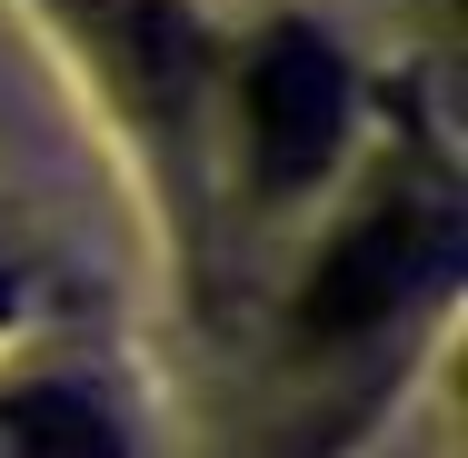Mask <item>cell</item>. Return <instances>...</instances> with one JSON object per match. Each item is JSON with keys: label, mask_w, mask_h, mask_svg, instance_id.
Here are the masks:
<instances>
[{"label": "cell", "mask_w": 468, "mask_h": 458, "mask_svg": "<svg viewBox=\"0 0 468 458\" xmlns=\"http://www.w3.org/2000/svg\"><path fill=\"white\" fill-rule=\"evenodd\" d=\"M239 130H250V170L270 189H299L329 170L339 130H349V80L329 60L319 30H270L239 70Z\"/></svg>", "instance_id": "obj_1"}, {"label": "cell", "mask_w": 468, "mask_h": 458, "mask_svg": "<svg viewBox=\"0 0 468 458\" xmlns=\"http://www.w3.org/2000/svg\"><path fill=\"white\" fill-rule=\"evenodd\" d=\"M439 250H449L439 209H419V199H378V209H359V219L339 229V250L309 270L299 329H309V339H359V329H378L388 309H409V299L429 289Z\"/></svg>", "instance_id": "obj_2"}, {"label": "cell", "mask_w": 468, "mask_h": 458, "mask_svg": "<svg viewBox=\"0 0 468 458\" xmlns=\"http://www.w3.org/2000/svg\"><path fill=\"white\" fill-rule=\"evenodd\" d=\"M80 40L100 50V70L140 100L150 120H180L199 91V30L180 0H50Z\"/></svg>", "instance_id": "obj_3"}, {"label": "cell", "mask_w": 468, "mask_h": 458, "mask_svg": "<svg viewBox=\"0 0 468 458\" xmlns=\"http://www.w3.org/2000/svg\"><path fill=\"white\" fill-rule=\"evenodd\" d=\"M0 439H10V458H120V439H110V419H100L90 399H70V389H40V399H10Z\"/></svg>", "instance_id": "obj_4"}]
</instances>
